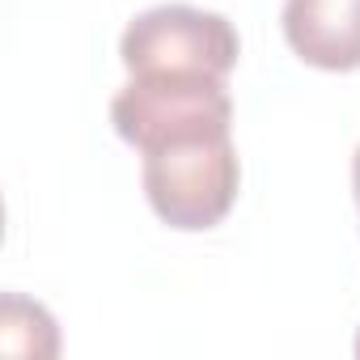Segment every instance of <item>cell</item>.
<instances>
[{
	"mask_svg": "<svg viewBox=\"0 0 360 360\" xmlns=\"http://www.w3.org/2000/svg\"><path fill=\"white\" fill-rule=\"evenodd\" d=\"M115 131L136 144L140 153L229 136L233 127V98L225 77L204 72H131V81L110 98Z\"/></svg>",
	"mask_w": 360,
	"mask_h": 360,
	"instance_id": "cell-1",
	"label": "cell"
},
{
	"mask_svg": "<svg viewBox=\"0 0 360 360\" xmlns=\"http://www.w3.org/2000/svg\"><path fill=\"white\" fill-rule=\"evenodd\" d=\"M144 195L169 229H212L238 200L242 165L233 136L183 140L144 153Z\"/></svg>",
	"mask_w": 360,
	"mask_h": 360,
	"instance_id": "cell-2",
	"label": "cell"
},
{
	"mask_svg": "<svg viewBox=\"0 0 360 360\" xmlns=\"http://www.w3.org/2000/svg\"><path fill=\"white\" fill-rule=\"evenodd\" d=\"M119 60L127 72H204L229 77L238 64L233 26L195 5H157L127 22L119 39Z\"/></svg>",
	"mask_w": 360,
	"mask_h": 360,
	"instance_id": "cell-3",
	"label": "cell"
},
{
	"mask_svg": "<svg viewBox=\"0 0 360 360\" xmlns=\"http://www.w3.org/2000/svg\"><path fill=\"white\" fill-rule=\"evenodd\" d=\"M284 39L314 68H360V0H284Z\"/></svg>",
	"mask_w": 360,
	"mask_h": 360,
	"instance_id": "cell-4",
	"label": "cell"
},
{
	"mask_svg": "<svg viewBox=\"0 0 360 360\" xmlns=\"http://www.w3.org/2000/svg\"><path fill=\"white\" fill-rule=\"evenodd\" d=\"M352 187H356V204H360V148L352 157Z\"/></svg>",
	"mask_w": 360,
	"mask_h": 360,
	"instance_id": "cell-5",
	"label": "cell"
},
{
	"mask_svg": "<svg viewBox=\"0 0 360 360\" xmlns=\"http://www.w3.org/2000/svg\"><path fill=\"white\" fill-rule=\"evenodd\" d=\"M356 356H360V339H356Z\"/></svg>",
	"mask_w": 360,
	"mask_h": 360,
	"instance_id": "cell-6",
	"label": "cell"
}]
</instances>
